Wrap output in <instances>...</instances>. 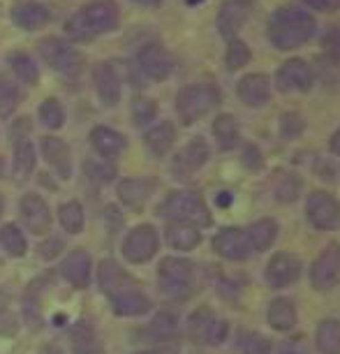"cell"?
<instances>
[{
    "instance_id": "cell-1",
    "label": "cell",
    "mask_w": 340,
    "mask_h": 354,
    "mask_svg": "<svg viewBox=\"0 0 340 354\" xmlns=\"http://www.w3.org/2000/svg\"><path fill=\"white\" fill-rule=\"evenodd\" d=\"M317 32V19L303 8H280L266 24V39L278 51H294L308 44Z\"/></svg>"
},
{
    "instance_id": "cell-2",
    "label": "cell",
    "mask_w": 340,
    "mask_h": 354,
    "mask_svg": "<svg viewBox=\"0 0 340 354\" xmlns=\"http://www.w3.org/2000/svg\"><path fill=\"white\" fill-rule=\"evenodd\" d=\"M118 28V8L113 0H91L84 5L77 15H72L65 24V30L77 42H88V39L104 35Z\"/></svg>"
},
{
    "instance_id": "cell-3",
    "label": "cell",
    "mask_w": 340,
    "mask_h": 354,
    "mask_svg": "<svg viewBox=\"0 0 340 354\" xmlns=\"http://www.w3.org/2000/svg\"><path fill=\"white\" fill-rule=\"evenodd\" d=\"M158 290L169 301H188L197 290V269L185 257H164L158 266Z\"/></svg>"
},
{
    "instance_id": "cell-4",
    "label": "cell",
    "mask_w": 340,
    "mask_h": 354,
    "mask_svg": "<svg viewBox=\"0 0 340 354\" xmlns=\"http://www.w3.org/2000/svg\"><path fill=\"white\" fill-rule=\"evenodd\" d=\"M218 104H220V88L209 82L188 84L176 95V113L183 125L202 121L206 113H211Z\"/></svg>"
},
{
    "instance_id": "cell-5",
    "label": "cell",
    "mask_w": 340,
    "mask_h": 354,
    "mask_svg": "<svg viewBox=\"0 0 340 354\" xmlns=\"http://www.w3.org/2000/svg\"><path fill=\"white\" fill-rule=\"evenodd\" d=\"M160 213L167 220H178V223H190L202 227H209L213 223L211 209L206 206L204 197L195 190H176L171 195H167V199L160 206Z\"/></svg>"
},
{
    "instance_id": "cell-6",
    "label": "cell",
    "mask_w": 340,
    "mask_h": 354,
    "mask_svg": "<svg viewBox=\"0 0 340 354\" xmlns=\"http://www.w3.org/2000/svg\"><path fill=\"white\" fill-rule=\"evenodd\" d=\"M188 336L197 345L216 347L223 345L229 336V324H227V319L216 315L209 306H199L188 319Z\"/></svg>"
},
{
    "instance_id": "cell-7",
    "label": "cell",
    "mask_w": 340,
    "mask_h": 354,
    "mask_svg": "<svg viewBox=\"0 0 340 354\" xmlns=\"http://www.w3.org/2000/svg\"><path fill=\"white\" fill-rule=\"evenodd\" d=\"M39 56L53 72L65 77H77L84 70V56L75 46L58 37H44L39 42Z\"/></svg>"
},
{
    "instance_id": "cell-8",
    "label": "cell",
    "mask_w": 340,
    "mask_h": 354,
    "mask_svg": "<svg viewBox=\"0 0 340 354\" xmlns=\"http://www.w3.org/2000/svg\"><path fill=\"white\" fill-rule=\"evenodd\" d=\"M305 220L317 232L340 230V202L329 190H312L305 199Z\"/></svg>"
},
{
    "instance_id": "cell-9",
    "label": "cell",
    "mask_w": 340,
    "mask_h": 354,
    "mask_svg": "<svg viewBox=\"0 0 340 354\" xmlns=\"http://www.w3.org/2000/svg\"><path fill=\"white\" fill-rule=\"evenodd\" d=\"M160 248V236L153 225H137L128 236L123 239L121 252L130 264H146L155 257Z\"/></svg>"
},
{
    "instance_id": "cell-10",
    "label": "cell",
    "mask_w": 340,
    "mask_h": 354,
    "mask_svg": "<svg viewBox=\"0 0 340 354\" xmlns=\"http://www.w3.org/2000/svg\"><path fill=\"white\" fill-rule=\"evenodd\" d=\"M303 273L301 259L292 252H276L264 266V280L271 290H287L296 285Z\"/></svg>"
},
{
    "instance_id": "cell-11",
    "label": "cell",
    "mask_w": 340,
    "mask_h": 354,
    "mask_svg": "<svg viewBox=\"0 0 340 354\" xmlns=\"http://www.w3.org/2000/svg\"><path fill=\"white\" fill-rule=\"evenodd\" d=\"M310 285L317 292H329L338 285L340 280V245L329 243L319 250L315 262L310 266Z\"/></svg>"
},
{
    "instance_id": "cell-12",
    "label": "cell",
    "mask_w": 340,
    "mask_h": 354,
    "mask_svg": "<svg viewBox=\"0 0 340 354\" xmlns=\"http://www.w3.org/2000/svg\"><path fill=\"white\" fill-rule=\"evenodd\" d=\"M211 158V146L204 137H192L171 160V171L176 178H190L204 169Z\"/></svg>"
},
{
    "instance_id": "cell-13",
    "label": "cell",
    "mask_w": 340,
    "mask_h": 354,
    "mask_svg": "<svg viewBox=\"0 0 340 354\" xmlns=\"http://www.w3.org/2000/svg\"><path fill=\"white\" fill-rule=\"evenodd\" d=\"M273 84L280 93H308L315 84V75L303 58H290L278 68Z\"/></svg>"
},
{
    "instance_id": "cell-14",
    "label": "cell",
    "mask_w": 340,
    "mask_h": 354,
    "mask_svg": "<svg viewBox=\"0 0 340 354\" xmlns=\"http://www.w3.org/2000/svg\"><path fill=\"white\" fill-rule=\"evenodd\" d=\"M213 250L227 262H245L252 255L250 241L241 227H225L213 236Z\"/></svg>"
},
{
    "instance_id": "cell-15",
    "label": "cell",
    "mask_w": 340,
    "mask_h": 354,
    "mask_svg": "<svg viewBox=\"0 0 340 354\" xmlns=\"http://www.w3.org/2000/svg\"><path fill=\"white\" fill-rule=\"evenodd\" d=\"M139 70L151 82H167L174 72V56L162 44H146L137 56Z\"/></svg>"
},
{
    "instance_id": "cell-16",
    "label": "cell",
    "mask_w": 340,
    "mask_h": 354,
    "mask_svg": "<svg viewBox=\"0 0 340 354\" xmlns=\"http://www.w3.org/2000/svg\"><path fill=\"white\" fill-rule=\"evenodd\" d=\"M19 216H21L26 230L35 234V236H44L51 230V211L44 199L35 195V192H28V195L21 197V202H19Z\"/></svg>"
},
{
    "instance_id": "cell-17",
    "label": "cell",
    "mask_w": 340,
    "mask_h": 354,
    "mask_svg": "<svg viewBox=\"0 0 340 354\" xmlns=\"http://www.w3.org/2000/svg\"><path fill=\"white\" fill-rule=\"evenodd\" d=\"M238 100L250 109H262L271 102V77L264 72H250L236 84Z\"/></svg>"
},
{
    "instance_id": "cell-18",
    "label": "cell",
    "mask_w": 340,
    "mask_h": 354,
    "mask_svg": "<svg viewBox=\"0 0 340 354\" xmlns=\"http://www.w3.org/2000/svg\"><path fill=\"white\" fill-rule=\"evenodd\" d=\"M252 8L255 3L252 0H225L220 5V12H218V30L223 37H236L238 30L243 28L245 21L250 19L252 15Z\"/></svg>"
},
{
    "instance_id": "cell-19",
    "label": "cell",
    "mask_w": 340,
    "mask_h": 354,
    "mask_svg": "<svg viewBox=\"0 0 340 354\" xmlns=\"http://www.w3.org/2000/svg\"><path fill=\"white\" fill-rule=\"evenodd\" d=\"M93 84H95L97 97L104 106H116L121 102V77L111 63H97L93 70Z\"/></svg>"
},
{
    "instance_id": "cell-20",
    "label": "cell",
    "mask_w": 340,
    "mask_h": 354,
    "mask_svg": "<svg viewBox=\"0 0 340 354\" xmlns=\"http://www.w3.org/2000/svg\"><path fill=\"white\" fill-rule=\"evenodd\" d=\"M97 285L109 299H113L116 294H121L125 290H130V287H137L135 280L130 278V273L118 262H113V259H102V262H100Z\"/></svg>"
},
{
    "instance_id": "cell-21",
    "label": "cell",
    "mask_w": 340,
    "mask_h": 354,
    "mask_svg": "<svg viewBox=\"0 0 340 354\" xmlns=\"http://www.w3.org/2000/svg\"><path fill=\"white\" fill-rule=\"evenodd\" d=\"M91 271H93V259L88 255V250L84 248L72 250L61 264V276L72 287H77V290H86L91 285Z\"/></svg>"
},
{
    "instance_id": "cell-22",
    "label": "cell",
    "mask_w": 340,
    "mask_h": 354,
    "mask_svg": "<svg viewBox=\"0 0 340 354\" xmlns=\"http://www.w3.org/2000/svg\"><path fill=\"white\" fill-rule=\"evenodd\" d=\"M111 301V308L116 313L118 317H142V315H149L153 310V304L146 294L139 290V287H130L121 294H116Z\"/></svg>"
},
{
    "instance_id": "cell-23",
    "label": "cell",
    "mask_w": 340,
    "mask_h": 354,
    "mask_svg": "<svg viewBox=\"0 0 340 354\" xmlns=\"http://www.w3.org/2000/svg\"><path fill=\"white\" fill-rule=\"evenodd\" d=\"M153 190H155V181L153 178H123L118 183V199L130 211H142L146 202L151 199Z\"/></svg>"
},
{
    "instance_id": "cell-24",
    "label": "cell",
    "mask_w": 340,
    "mask_h": 354,
    "mask_svg": "<svg viewBox=\"0 0 340 354\" xmlns=\"http://www.w3.org/2000/svg\"><path fill=\"white\" fill-rule=\"evenodd\" d=\"M42 156L63 181L72 178V153H70V146L65 144L61 137H44Z\"/></svg>"
},
{
    "instance_id": "cell-25",
    "label": "cell",
    "mask_w": 340,
    "mask_h": 354,
    "mask_svg": "<svg viewBox=\"0 0 340 354\" xmlns=\"http://www.w3.org/2000/svg\"><path fill=\"white\" fill-rule=\"evenodd\" d=\"M144 144H146V151H149L153 158H164L167 153L171 151V146L176 144V125L171 121L155 123L153 128L146 130Z\"/></svg>"
},
{
    "instance_id": "cell-26",
    "label": "cell",
    "mask_w": 340,
    "mask_h": 354,
    "mask_svg": "<svg viewBox=\"0 0 340 354\" xmlns=\"http://www.w3.org/2000/svg\"><path fill=\"white\" fill-rule=\"evenodd\" d=\"M142 331L144 338L151 340V343L167 345L178 336V317L171 310H160Z\"/></svg>"
},
{
    "instance_id": "cell-27",
    "label": "cell",
    "mask_w": 340,
    "mask_h": 354,
    "mask_svg": "<svg viewBox=\"0 0 340 354\" xmlns=\"http://www.w3.org/2000/svg\"><path fill=\"white\" fill-rule=\"evenodd\" d=\"M164 236L171 248L181 250V252L195 250L197 245L202 243V230H199L197 225L178 223V220H169V225H167V230H164Z\"/></svg>"
},
{
    "instance_id": "cell-28",
    "label": "cell",
    "mask_w": 340,
    "mask_h": 354,
    "mask_svg": "<svg viewBox=\"0 0 340 354\" xmlns=\"http://www.w3.org/2000/svg\"><path fill=\"white\" fill-rule=\"evenodd\" d=\"M266 322L276 331H292L299 322L296 304L287 297H276L266 308Z\"/></svg>"
},
{
    "instance_id": "cell-29",
    "label": "cell",
    "mask_w": 340,
    "mask_h": 354,
    "mask_svg": "<svg viewBox=\"0 0 340 354\" xmlns=\"http://www.w3.org/2000/svg\"><path fill=\"white\" fill-rule=\"evenodd\" d=\"M88 139H91L93 149L106 160L118 158L125 151V137L113 128H106V125H97V128H93Z\"/></svg>"
},
{
    "instance_id": "cell-30",
    "label": "cell",
    "mask_w": 340,
    "mask_h": 354,
    "mask_svg": "<svg viewBox=\"0 0 340 354\" xmlns=\"http://www.w3.org/2000/svg\"><path fill=\"white\" fill-rule=\"evenodd\" d=\"M278 234H280V227L273 218H259L252 225L245 227V236H248L252 252H266L276 243Z\"/></svg>"
},
{
    "instance_id": "cell-31",
    "label": "cell",
    "mask_w": 340,
    "mask_h": 354,
    "mask_svg": "<svg viewBox=\"0 0 340 354\" xmlns=\"http://www.w3.org/2000/svg\"><path fill=\"white\" fill-rule=\"evenodd\" d=\"M12 21L21 30H39L49 24V10L42 3H21L12 10Z\"/></svg>"
},
{
    "instance_id": "cell-32",
    "label": "cell",
    "mask_w": 340,
    "mask_h": 354,
    "mask_svg": "<svg viewBox=\"0 0 340 354\" xmlns=\"http://www.w3.org/2000/svg\"><path fill=\"white\" fill-rule=\"evenodd\" d=\"M37 165V153L28 139H19L15 146V158H12V176L17 183H26L32 176Z\"/></svg>"
},
{
    "instance_id": "cell-33",
    "label": "cell",
    "mask_w": 340,
    "mask_h": 354,
    "mask_svg": "<svg viewBox=\"0 0 340 354\" xmlns=\"http://www.w3.org/2000/svg\"><path fill=\"white\" fill-rule=\"evenodd\" d=\"M213 137H216L218 146L223 151H232L238 146V139H241V128H238V121L232 113H218L216 121L211 125Z\"/></svg>"
},
{
    "instance_id": "cell-34",
    "label": "cell",
    "mask_w": 340,
    "mask_h": 354,
    "mask_svg": "<svg viewBox=\"0 0 340 354\" xmlns=\"http://www.w3.org/2000/svg\"><path fill=\"white\" fill-rule=\"evenodd\" d=\"M315 347L319 354H340V322L326 317L315 329Z\"/></svg>"
},
{
    "instance_id": "cell-35",
    "label": "cell",
    "mask_w": 340,
    "mask_h": 354,
    "mask_svg": "<svg viewBox=\"0 0 340 354\" xmlns=\"http://www.w3.org/2000/svg\"><path fill=\"white\" fill-rule=\"evenodd\" d=\"M72 354H104L88 322H79L72 329Z\"/></svg>"
},
{
    "instance_id": "cell-36",
    "label": "cell",
    "mask_w": 340,
    "mask_h": 354,
    "mask_svg": "<svg viewBox=\"0 0 340 354\" xmlns=\"http://www.w3.org/2000/svg\"><path fill=\"white\" fill-rule=\"evenodd\" d=\"M303 192V178L299 176L296 171H285L283 176L278 178L276 183V190L273 195L280 204H294Z\"/></svg>"
},
{
    "instance_id": "cell-37",
    "label": "cell",
    "mask_w": 340,
    "mask_h": 354,
    "mask_svg": "<svg viewBox=\"0 0 340 354\" xmlns=\"http://www.w3.org/2000/svg\"><path fill=\"white\" fill-rule=\"evenodd\" d=\"M10 68L17 75V79H21L23 84L35 86L39 82V68L26 51H12L10 53Z\"/></svg>"
},
{
    "instance_id": "cell-38",
    "label": "cell",
    "mask_w": 340,
    "mask_h": 354,
    "mask_svg": "<svg viewBox=\"0 0 340 354\" xmlns=\"http://www.w3.org/2000/svg\"><path fill=\"white\" fill-rule=\"evenodd\" d=\"M252 58V51L250 46L243 42L241 37H229L227 39V49H225V65L229 72H236V70H243L245 65L250 63Z\"/></svg>"
},
{
    "instance_id": "cell-39",
    "label": "cell",
    "mask_w": 340,
    "mask_h": 354,
    "mask_svg": "<svg viewBox=\"0 0 340 354\" xmlns=\"http://www.w3.org/2000/svg\"><path fill=\"white\" fill-rule=\"evenodd\" d=\"M0 243H3V248L10 257H23L26 250H28V243H26L21 230L12 223L0 227Z\"/></svg>"
},
{
    "instance_id": "cell-40",
    "label": "cell",
    "mask_w": 340,
    "mask_h": 354,
    "mask_svg": "<svg viewBox=\"0 0 340 354\" xmlns=\"http://www.w3.org/2000/svg\"><path fill=\"white\" fill-rule=\"evenodd\" d=\"M58 220H61L63 230L68 234H79L86 225V213L84 206L79 202H65L58 211Z\"/></svg>"
},
{
    "instance_id": "cell-41",
    "label": "cell",
    "mask_w": 340,
    "mask_h": 354,
    "mask_svg": "<svg viewBox=\"0 0 340 354\" xmlns=\"http://www.w3.org/2000/svg\"><path fill=\"white\" fill-rule=\"evenodd\" d=\"M39 121H42L44 128L49 130H61L65 125V106L58 102L56 97H46L42 104H39Z\"/></svg>"
},
{
    "instance_id": "cell-42",
    "label": "cell",
    "mask_w": 340,
    "mask_h": 354,
    "mask_svg": "<svg viewBox=\"0 0 340 354\" xmlns=\"http://www.w3.org/2000/svg\"><path fill=\"white\" fill-rule=\"evenodd\" d=\"M271 340L259 331H241L238 333V354H271Z\"/></svg>"
},
{
    "instance_id": "cell-43",
    "label": "cell",
    "mask_w": 340,
    "mask_h": 354,
    "mask_svg": "<svg viewBox=\"0 0 340 354\" xmlns=\"http://www.w3.org/2000/svg\"><path fill=\"white\" fill-rule=\"evenodd\" d=\"M132 123L137 125V128H146V125H151L153 118L158 116V104L153 102L151 97H144V95H137L132 100Z\"/></svg>"
},
{
    "instance_id": "cell-44",
    "label": "cell",
    "mask_w": 340,
    "mask_h": 354,
    "mask_svg": "<svg viewBox=\"0 0 340 354\" xmlns=\"http://www.w3.org/2000/svg\"><path fill=\"white\" fill-rule=\"evenodd\" d=\"M21 315H23V322L28 326L30 331H39L42 329V313H39V299L35 297V292L26 290L23 299H21Z\"/></svg>"
},
{
    "instance_id": "cell-45",
    "label": "cell",
    "mask_w": 340,
    "mask_h": 354,
    "mask_svg": "<svg viewBox=\"0 0 340 354\" xmlns=\"http://www.w3.org/2000/svg\"><path fill=\"white\" fill-rule=\"evenodd\" d=\"M19 102H21V95H19L17 84L0 77V118H10L17 111Z\"/></svg>"
},
{
    "instance_id": "cell-46",
    "label": "cell",
    "mask_w": 340,
    "mask_h": 354,
    "mask_svg": "<svg viewBox=\"0 0 340 354\" xmlns=\"http://www.w3.org/2000/svg\"><path fill=\"white\" fill-rule=\"evenodd\" d=\"M86 174H88V178L97 183H109L113 181V176H116V165L111 162V160H86L84 165Z\"/></svg>"
},
{
    "instance_id": "cell-47",
    "label": "cell",
    "mask_w": 340,
    "mask_h": 354,
    "mask_svg": "<svg viewBox=\"0 0 340 354\" xmlns=\"http://www.w3.org/2000/svg\"><path fill=\"white\" fill-rule=\"evenodd\" d=\"M303 128H305V123L296 111H285L283 116H280V137L287 139V142L301 137Z\"/></svg>"
},
{
    "instance_id": "cell-48",
    "label": "cell",
    "mask_w": 340,
    "mask_h": 354,
    "mask_svg": "<svg viewBox=\"0 0 340 354\" xmlns=\"http://www.w3.org/2000/svg\"><path fill=\"white\" fill-rule=\"evenodd\" d=\"M322 51L326 53V58H329L331 63H340V28H329L322 35Z\"/></svg>"
},
{
    "instance_id": "cell-49",
    "label": "cell",
    "mask_w": 340,
    "mask_h": 354,
    "mask_svg": "<svg viewBox=\"0 0 340 354\" xmlns=\"http://www.w3.org/2000/svg\"><path fill=\"white\" fill-rule=\"evenodd\" d=\"M241 162H243V167L248 171H252V174H257V171H262L264 169V153L259 151V146H255V144H245L243 146V153H241Z\"/></svg>"
},
{
    "instance_id": "cell-50",
    "label": "cell",
    "mask_w": 340,
    "mask_h": 354,
    "mask_svg": "<svg viewBox=\"0 0 340 354\" xmlns=\"http://www.w3.org/2000/svg\"><path fill=\"white\" fill-rule=\"evenodd\" d=\"M278 354H310L303 336H290L278 345Z\"/></svg>"
},
{
    "instance_id": "cell-51",
    "label": "cell",
    "mask_w": 340,
    "mask_h": 354,
    "mask_svg": "<svg viewBox=\"0 0 340 354\" xmlns=\"http://www.w3.org/2000/svg\"><path fill=\"white\" fill-rule=\"evenodd\" d=\"M63 248H65L63 239H44V241L37 245V255L42 259H53L61 255Z\"/></svg>"
},
{
    "instance_id": "cell-52",
    "label": "cell",
    "mask_w": 340,
    "mask_h": 354,
    "mask_svg": "<svg viewBox=\"0 0 340 354\" xmlns=\"http://www.w3.org/2000/svg\"><path fill=\"white\" fill-rule=\"evenodd\" d=\"M303 5H308L312 12H322V15H333L340 10V0H303Z\"/></svg>"
},
{
    "instance_id": "cell-53",
    "label": "cell",
    "mask_w": 340,
    "mask_h": 354,
    "mask_svg": "<svg viewBox=\"0 0 340 354\" xmlns=\"http://www.w3.org/2000/svg\"><path fill=\"white\" fill-rule=\"evenodd\" d=\"M17 331V317L10 310H0V336H12Z\"/></svg>"
},
{
    "instance_id": "cell-54",
    "label": "cell",
    "mask_w": 340,
    "mask_h": 354,
    "mask_svg": "<svg viewBox=\"0 0 340 354\" xmlns=\"http://www.w3.org/2000/svg\"><path fill=\"white\" fill-rule=\"evenodd\" d=\"M106 223H109V230H113V232H116L118 227L123 225L121 213H118L116 209H113V206H109V209H106Z\"/></svg>"
},
{
    "instance_id": "cell-55",
    "label": "cell",
    "mask_w": 340,
    "mask_h": 354,
    "mask_svg": "<svg viewBox=\"0 0 340 354\" xmlns=\"http://www.w3.org/2000/svg\"><path fill=\"white\" fill-rule=\"evenodd\" d=\"M137 354H178V350L174 345H158V347H153V350H142Z\"/></svg>"
},
{
    "instance_id": "cell-56",
    "label": "cell",
    "mask_w": 340,
    "mask_h": 354,
    "mask_svg": "<svg viewBox=\"0 0 340 354\" xmlns=\"http://www.w3.org/2000/svg\"><path fill=\"white\" fill-rule=\"evenodd\" d=\"M329 149H331V153L333 156H340V128L333 132L331 135V142H329Z\"/></svg>"
},
{
    "instance_id": "cell-57",
    "label": "cell",
    "mask_w": 340,
    "mask_h": 354,
    "mask_svg": "<svg viewBox=\"0 0 340 354\" xmlns=\"http://www.w3.org/2000/svg\"><path fill=\"white\" fill-rule=\"evenodd\" d=\"M135 5H142V8H160L162 0H132Z\"/></svg>"
},
{
    "instance_id": "cell-58",
    "label": "cell",
    "mask_w": 340,
    "mask_h": 354,
    "mask_svg": "<svg viewBox=\"0 0 340 354\" xmlns=\"http://www.w3.org/2000/svg\"><path fill=\"white\" fill-rule=\"evenodd\" d=\"M229 202H232L229 192H220V195H218V206H223V209H225V206H229Z\"/></svg>"
},
{
    "instance_id": "cell-59",
    "label": "cell",
    "mask_w": 340,
    "mask_h": 354,
    "mask_svg": "<svg viewBox=\"0 0 340 354\" xmlns=\"http://www.w3.org/2000/svg\"><path fill=\"white\" fill-rule=\"evenodd\" d=\"M185 3H188V5H190V8H195V5H202V3H204V0H185Z\"/></svg>"
},
{
    "instance_id": "cell-60",
    "label": "cell",
    "mask_w": 340,
    "mask_h": 354,
    "mask_svg": "<svg viewBox=\"0 0 340 354\" xmlns=\"http://www.w3.org/2000/svg\"><path fill=\"white\" fill-rule=\"evenodd\" d=\"M3 209H5V199H3V195H0V216H3Z\"/></svg>"
},
{
    "instance_id": "cell-61",
    "label": "cell",
    "mask_w": 340,
    "mask_h": 354,
    "mask_svg": "<svg viewBox=\"0 0 340 354\" xmlns=\"http://www.w3.org/2000/svg\"><path fill=\"white\" fill-rule=\"evenodd\" d=\"M49 354H61V352H49Z\"/></svg>"
}]
</instances>
